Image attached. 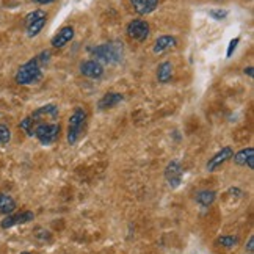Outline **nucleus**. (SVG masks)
<instances>
[{
    "instance_id": "1",
    "label": "nucleus",
    "mask_w": 254,
    "mask_h": 254,
    "mask_svg": "<svg viewBox=\"0 0 254 254\" xmlns=\"http://www.w3.org/2000/svg\"><path fill=\"white\" fill-rule=\"evenodd\" d=\"M94 62L101 64H115L123 58V44L118 41L105 43L93 49Z\"/></svg>"
},
{
    "instance_id": "2",
    "label": "nucleus",
    "mask_w": 254,
    "mask_h": 254,
    "mask_svg": "<svg viewBox=\"0 0 254 254\" xmlns=\"http://www.w3.org/2000/svg\"><path fill=\"white\" fill-rule=\"evenodd\" d=\"M43 77L41 64L38 62V58H32L30 62L24 63L16 72V82L19 85H30L38 82Z\"/></svg>"
},
{
    "instance_id": "3",
    "label": "nucleus",
    "mask_w": 254,
    "mask_h": 254,
    "mask_svg": "<svg viewBox=\"0 0 254 254\" xmlns=\"http://www.w3.org/2000/svg\"><path fill=\"white\" fill-rule=\"evenodd\" d=\"M85 121H86V113L83 109L77 107L74 110V113L69 118V127H67V143L69 144H75L79 141L80 135L83 133L85 129Z\"/></svg>"
},
{
    "instance_id": "4",
    "label": "nucleus",
    "mask_w": 254,
    "mask_h": 254,
    "mask_svg": "<svg viewBox=\"0 0 254 254\" xmlns=\"http://www.w3.org/2000/svg\"><path fill=\"white\" fill-rule=\"evenodd\" d=\"M35 136L43 144H52L60 136V124L57 123H43L36 127Z\"/></svg>"
},
{
    "instance_id": "5",
    "label": "nucleus",
    "mask_w": 254,
    "mask_h": 254,
    "mask_svg": "<svg viewBox=\"0 0 254 254\" xmlns=\"http://www.w3.org/2000/svg\"><path fill=\"white\" fill-rule=\"evenodd\" d=\"M127 36L136 41H144L149 36V24L143 19H133L127 25Z\"/></svg>"
},
{
    "instance_id": "6",
    "label": "nucleus",
    "mask_w": 254,
    "mask_h": 254,
    "mask_svg": "<svg viewBox=\"0 0 254 254\" xmlns=\"http://www.w3.org/2000/svg\"><path fill=\"white\" fill-rule=\"evenodd\" d=\"M30 116H32V118L38 124H43V123H55V120L58 118V107L54 105V104L44 105V107H41V109L35 110Z\"/></svg>"
},
{
    "instance_id": "7",
    "label": "nucleus",
    "mask_w": 254,
    "mask_h": 254,
    "mask_svg": "<svg viewBox=\"0 0 254 254\" xmlns=\"http://www.w3.org/2000/svg\"><path fill=\"white\" fill-rule=\"evenodd\" d=\"M35 218V213L30 212V210H25V212H19V213H9L6 217L0 221V226L3 229H9L16 226V224H24V223H28Z\"/></svg>"
},
{
    "instance_id": "8",
    "label": "nucleus",
    "mask_w": 254,
    "mask_h": 254,
    "mask_svg": "<svg viewBox=\"0 0 254 254\" xmlns=\"http://www.w3.org/2000/svg\"><path fill=\"white\" fill-rule=\"evenodd\" d=\"M165 178H167L171 189H178L182 182V167L179 160H173L165 168Z\"/></svg>"
},
{
    "instance_id": "9",
    "label": "nucleus",
    "mask_w": 254,
    "mask_h": 254,
    "mask_svg": "<svg viewBox=\"0 0 254 254\" xmlns=\"http://www.w3.org/2000/svg\"><path fill=\"white\" fill-rule=\"evenodd\" d=\"M234 155L232 152V148H229V146H226V148L220 149L217 154L213 155V157L207 162V171H215L217 168H220L223 163H226L231 157Z\"/></svg>"
},
{
    "instance_id": "10",
    "label": "nucleus",
    "mask_w": 254,
    "mask_h": 254,
    "mask_svg": "<svg viewBox=\"0 0 254 254\" xmlns=\"http://www.w3.org/2000/svg\"><path fill=\"white\" fill-rule=\"evenodd\" d=\"M80 72L88 79H99L104 74V66L94 60H88L80 64Z\"/></svg>"
},
{
    "instance_id": "11",
    "label": "nucleus",
    "mask_w": 254,
    "mask_h": 254,
    "mask_svg": "<svg viewBox=\"0 0 254 254\" xmlns=\"http://www.w3.org/2000/svg\"><path fill=\"white\" fill-rule=\"evenodd\" d=\"M74 38V27H71V25H66V27H63L62 30H58L55 35H54V38H52V46L54 47H57V49H60V47H63V46H66L67 43H69L71 40Z\"/></svg>"
},
{
    "instance_id": "12",
    "label": "nucleus",
    "mask_w": 254,
    "mask_h": 254,
    "mask_svg": "<svg viewBox=\"0 0 254 254\" xmlns=\"http://www.w3.org/2000/svg\"><path fill=\"white\" fill-rule=\"evenodd\" d=\"M160 0H130V5L133 6V9L136 11V14H151L152 11H155L159 6Z\"/></svg>"
},
{
    "instance_id": "13",
    "label": "nucleus",
    "mask_w": 254,
    "mask_h": 254,
    "mask_svg": "<svg viewBox=\"0 0 254 254\" xmlns=\"http://www.w3.org/2000/svg\"><path fill=\"white\" fill-rule=\"evenodd\" d=\"M234 157V163L239 165V167H245L248 165V168H254V149L253 148H248V149H242L239 152H236V155H232Z\"/></svg>"
},
{
    "instance_id": "14",
    "label": "nucleus",
    "mask_w": 254,
    "mask_h": 254,
    "mask_svg": "<svg viewBox=\"0 0 254 254\" xmlns=\"http://www.w3.org/2000/svg\"><path fill=\"white\" fill-rule=\"evenodd\" d=\"M176 44H178V41H176V38H174V36H171V35H163V36L157 38V41H155L152 51H154V54L160 55V54H163L165 51H168V49L174 47Z\"/></svg>"
},
{
    "instance_id": "15",
    "label": "nucleus",
    "mask_w": 254,
    "mask_h": 254,
    "mask_svg": "<svg viewBox=\"0 0 254 254\" xmlns=\"http://www.w3.org/2000/svg\"><path fill=\"white\" fill-rule=\"evenodd\" d=\"M124 101V96L123 94H118V93H107L102 99L97 104V109L99 110H109L112 107L118 105L120 102Z\"/></svg>"
},
{
    "instance_id": "16",
    "label": "nucleus",
    "mask_w": 254,
    "mask_h": 254,
    "mask_svg": "<svg viewBox=\"0 0 254 254\" xmlns=\"http://www.w3.org/2000/svg\"><path fill=\"white\" fill-rule=\"evenodd\" d=\"M16 210V201L6 193H0V213L9 215Z\"/></svg>"
},
{
    "instance_id": "17",
    "label": "nucleus",
    "mask_w": 254,
    "mask_h": 254,
    "mask_svg": "<svg viewBox=\"0 0 254 254\" xmlns=\"http://www.w3.org/2000/svg\"><path fill=\"white\" fill-rule=\"evenodd\" d=\"M171 77H173V64L170 62L160 63L157 69V80L162 83H167L171 80Z\"/></svg>"
},
{
    "instance_id": "18",
    "label": "nucleus",
    "mask_w": 254,
    "mask_h": 254,
    "mask_svg": "<svg viewBox=\"0 0 254 254\" xmlns=\"http://www.w3.org/2000/svg\"><path fill=\"white\" fill-rule=\"evenodd\" d=\"M213 201H215V191H212V190H201L196 194V202L202 207L212 206Z\"/></svg>"
},
{
    "instance_id": "19",
    "label": "nucleus",
    "mask_w": 254,
    "mask_h": 254,
    "mask_svg": "<svg viewBox=\"0 0 254 254\" xmlns=\"http://www.w3.org/2000/svg\"><path fill=\"white\" fill-rule=\"evenodd\" d=\"M40 126L38 124L32 116H27L25 120H22V123L19 124V127H21V129L25 132V135H28V136H33L35 135V130H36V127Z\"/></svg>"
},
{
    "instance_id": "20",
    "label": "nucleus",
    "mask_w": 254,
    "mask_h": 254,
    "mask_svg": "<svg viewBox=\"0 0 254 254\" xmlns=\"http://www.w3.org/2000/svg\"><path fill=\"white\" fill-rule=\"evenodd\" d=\"M44 25H46V17H41V19H38V21L30 22L28 25H25V27H27V35L30 36V38L36 36L38 33H40V32L43 30V27H44Z\"/></svg>"
},
{
    "instance_id": "21",
    "label": "nucleus",
    "mask_w": 254,
    "mask_h": 254,
    "mask_svg": "<svg viewBox=\"0 0 254 254\" xmlns=\"http://www.w3.org/2000/svg\"><path fill=\"white\" fill-rule=\"evenodd\" d=\"M218 243L221 247H226V248H232V247H236L237 243H239V239L237 237H234V236H223L218 239Z\"/></svg>"
},
{
    "instance_id": "22",
    "label": "nucleus",
    "mask_w": 254,
    "mask_h": 254,
    "mask_svg": "<svg viewBox=\"0 0 254 254\" xmlns=\"http://www.w3.org/2000/svg\"><path fill=\"white\" fill-rule=\"evenodd\" d=\"M9 140H11V132L5 124H0V144H6Z\"/></svg>"
},
{
    "instance_id": "23",
    "label": "nucleus",
    "mask_w": 254,
    "mask_h": 254,
    "mask_svg": "<svg viewBox=\"0 0 254 254\" xmlns=\"http://www.w3.org/2000/svg\"><path fill=\"white\" fill-rule=\"evenodd\" d=\"M41 17H46V13L43 11V9H35V11H32L25 17V25H28L33 21H38V19H41Z\"/></svg>"
},
{
    "instance_id": "24",
    "label": "nucleus",
    "mask_w": 254,
    "mask_h": 254,
    "mask_svg": "<svg viewBox=\"0 0 254 254\" xmlns=\"http://www.w3.org/2000/svg\"><path fill=\"white\" fill-rule=\"evenodd\" d=\"M209 14L213 19H224V17L228 16V9H210Z\"/></svg>"
},
{
    "instance_id": "25",
    "label": "nucleus",
    "mask_w": 254,
    "mask_h": 254,
    "mask_svg": "<svg viewBox=\"0 0 254 254\" xmlns=\"http://www.w3.org/2000/svg\"><path fill=\"white\" fill-rule=\"evenodd\" d=\"M239 41H240V38H239V36H236L234 40H231V43H229V46H228V52H226V57H228V58L232 57V54H234V51H236V47H237Z\"/></svg>"
},
{
    "instance_id": "26",
    "label": "nucleus",
    "mask_w": 254,
    "mask_h": 254,
    "mask_svg": "<svg viewBox=\"0 0 254 254\" xmlns=\"http://www.w3.org/2000/svg\"><path fill=\"white\" fill-rule=\"evenodd\" d=\"M247 250H248L250 253H253V251H254V237H251V239L248 240V245H247Z\"/></svg>"
},
{
    "instance_id": "27",
    "label": "nucleus",
    "mask_w": 254,
    "mask_h": 254,
    "mask_svg": "<svg viewBox=\"0 0 254 254\" xmlns=\"http://www.w3.org/2000/svg\"><path fill=\"white\" fill-rule=\"evenodd\" d=\"M245 74H247L248 77H254V67H253V66L245 67Z\"/></svg>"
},
{
    "instance_id": "28",
    "label": "nucleus",
    "mask_w": 254,
    "mask_h": 254,
    "mask_svg": "<svg viewBox=\"0 0 254 254\" xmlns=\"http://www.w3.org/2000/svg\"><path fill=\"white\" fill-rule=\"evenodd\" d=\"M35 3H40V5H47V3H54L55 0H33Z\"/></svg>"
},
{
    "instance_id": "29",
    "label": "nucleus",
    "mask_w": 254,
    "mask_h": 254,
    "mask_svg": "<svg viewBox=\"0 0 254 254\" xmlns=\"http://www.w3.org/2000/svg\"><path fill=\"white\" fill-rule=\"evenodd\" d=\"M21 254H32V253H28V251H25V253H21Z\"/></svg>"
},
{
    "instance_id": "30",
    "label": "nucleus",
    "mask_w": 254,
    "mask_h": 254,
    "mask_svg": "<svg viewBox=\"0 0 254 254\" xmlns=\"http://www.w3.org/2000/svg\"><path fill=\"white\" fill-rule=\"evenodd\" d=\"M250 254H253V253H250Z\"/></svg>"
}]
</instances>
